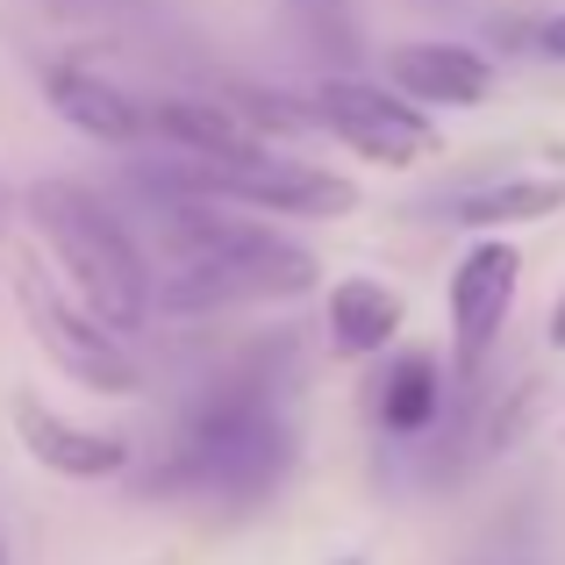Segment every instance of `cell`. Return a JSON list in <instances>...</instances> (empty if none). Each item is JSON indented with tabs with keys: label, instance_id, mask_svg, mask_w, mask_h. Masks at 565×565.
<instances>
[{
	"label": "cell",
	"instance_id": "6da1fadb",
	"mask_svg": "<svg viewBox=\"0 0 565 565\" xmlns=\"http://www.w3.org/2000/svg\"><path fill=\"white\" fill-rule=\"evenodd\" d=\"M316 258L258 222L222 215L215 201H180L166 222V294L172 308H215V301H294L316 294Z\"/></svg>",
	"mask_w": 565,
	"mask_h": 565
},
{
	"label": "cell",
	"instance_id": "7a4b0ae2",
	"mask_svg": "<svg viewBox=\"0 0 565 565\" xmlns=\"http://www.w3.org/2000/svg\"><path fill=\"white\" fill-rule=\"evenodd\" d=\"M29 222H36L43 250L65 265V279L79 287L86 316L115 322V330H137L151 316V265H143L137 236L108 215L79 180H36L29 186Z\"/></svg>",
	"mask_w": 565,
	"mask_h": 565
},
{
	"label": "cell",
	"instance_id": "3957f363",
	"mask_svg": "<svg viewBox=\"0 0 565 565\" xmlns=\"http://www.w3.org/2000/svg\"><path fill=\"white\" fill-rule=\"evenodd\" d=\"M8 287H14L22 322L36 330V344L51 351V365L65 380L94 386V394H137V386H143L137 359H129V351L115 344V337L100 330V322L86 316L65 287H57V279H43V265L29 258V250H14V258H8Z\"/></svg>",
	"mask_w": 565,
	"mask_h": 565
},
{
	"label": "cell",
	"instance_id": "277c9868",
	"mask_svg": "<svg viewBox=\"0 0 565 565\" xmlns=\"http://www.w3.org/2000/svg\"><path fill=\"white\" fill-rule=\"evenodd\" d=\"M279 458H287V437L258 401H215L180 429L172 466L186 487H207V494H258L279 472Z\"/></svg>",
	"mask_w": 565,
	"mask_h": 565
},
{
	"label": "cell",
	"instance_id": "5b68a950",
	"mask_svg": "<svg viewBox=\"0 0 565 565\" xmlns=\"http://www.w3.org/2000/svg\"><path fill=\"white\" fill-rule=\"evenodd\" d=\"M308 108L330 137H344L373 166H415L437 143V122H423V108H408L401 94H386L373 79H322L308 94Z\"/></svg>",
	"mask_w": 565,
	"mask_h": 565
},
{
	"label": "cell",
	"instance_id": "8992f818",
	"mask_svg": "<svg viewBox=\"0 0 565 565\" xmlns=\"http://www.w3.org/2000/svg\"><path fill=\"white\" fill-rule=\"evenodd\" d=\"M186 201L273 207V215H351L359 186L322 166H301V158H265V166H236V172H186Z\"/></svg>",
	"mask_w": 565,
	"mask_h": 565
},
{
	"label": "cell",
	"instance_id": "52a82bcc",
	"mask_svg": "<svg viewBox=\"0 0 565 565\" xmlns=\"http://www.w3.org/2000/svg\"><path fill=\"white\" fill-rule=\"evenodd\" d=\"M515 279H523V250L509 236H487V244H472L451 265V294L444 301H451V344L466 365H480V351L501 337V322L515 308Z\"/></svg>",
	"mask_w": 565,
	"mask_h": 565
},
{
	"label": "cell",
	"instance_id": "ba28073f",
	"mask_svg": "<svg viewBox=\"0 0 565 565\" xmlns=\"http://www.w3.org/2000/svg\"><path fill=\"white\" fill-rule=\"evenodd\" d=\"M14 437H22V451L36 458L43 472H57V480H115V472L129 466V444L115 437V429H86V423H72V415H51L36 394H14Z\"/></svg>",
	"mask_w": 565,
	"mask_h": 565
},
{
	"label": "cell",
	"instance_id": "9c48e42d",
	"mask_svg": "<svg viewBox=\"0 0 565 565\" xmlns=\"http://www.w3.org/2000/svg\"><path fill=\"white\" fill-rule=\"evenodd\" d=\"M143 129L166 137V143H180L193 158H207V172H236V166L279 158L273 143H265L250 122H236L222 100H151V108H143Z\"/></svg>",
	"mask_w": 565,
	"mask_h": 565
},
{
	"label": "cell",
	"instance_id": "30bf717a",
	"mask_svg": "<svg viewBox=\"0 0 565 565\" xmlns=\"http://www.w3.org/2000/svg\"><path fill=\"white\" fill-rule=\"evenodd\" d=\"M386 79L401 86L408 108H472V100H487L494 65L466 43H401V51H386Z\"/></svg>",
	"mask_w": 565,
	"mask_h": 565
},
{
	"label": "cell",
	"instance_id": "8fae6325",
	"mask_svg": "<svg viewBox=\"0 0 565 565\" xmlns=\"http://www.w3.org/2000/svg\"><path fill=\"white\" fill-rule=\"evenodd\" d=\"M43 100H51L79 137H94V143H137V137H151L137 100H129L122 86H108L100 72H86V65H51V72H43Z\"/></svg>",
	"mask_w": 565,
	"mask_h": 565
},
{
	"label": "cell",
	"instance_id": "7c38bea8",
	"mask_svg": "<svg viewBox=\"0 0 565 565\" xmlns=\"http://www.w3.org/2000/svg\"><path fill=\"white\" fill-rule=\"evenodd\" d=\"M394 330H401V294L386 287V279H337L330 287V337H337V351L365 359V351H380Z\"/></svg>",
	"mask_w": 565,
	"mask_h": 565
},
{
	"label": "cell",
	"instance_id": "4fadbf2b",
	"mask_svg": "<svg viewBox=\"0 0 565 565\" xmlns=\"http://www.w3.org/2000/svg\"><path fill=\"white\" fill-rule=\"evenodd\" d=\"M558 207H565V180H487L458 193L451 215L466 230H509V222H544Z\"/></svg>",
	"mask_w": 565,
	"mask_h": 565
},
{
	"label": "cell",
	"instance_id": "5bb4252c",
	"mask_svg": "<svg viewBox=\"0 0 565 565\" xmlns=\"http://www.w3.org/2000/svg\"><path fill=\"white\" fill-rule=\"evenodd\" d=\"M437 408H444V394H437V365H429V359H401L394 373H386L380 415H386L394 429H423Z\"/></svg>",
	"mask_w": 565,
	"mask_h": 565
},
{
	"label": "cell",
	"instance_id": "9a60e30c",
	"mask_svg": "<svg viewBox=\"0 0 565 565\" xmlns=\"http://www.w3.org/2000/svg\"><path fill=\"white\" fill-rule=\"evenodd\" d=\"M544 51H552V57H558V65H565V14H558V22H552V29H544Z\"/></svg>",
	"mask_w": 565,
	"mask_h": 565
},
{
	"label": "cell",
	"instance_id": "2e32d148",
	"mask_svg": "<svg viewBox=\"0 0 565 565\" xmlns=\"http://www.w3.org/2000/svg\"><path fill=\"white\" fill-rule=\"evenodd\" d=\"M552 344H565V301L552 308Z\"/></svg>",
	"mask_w": 565,
	"mask_h": 565
},
{
	"label": "cell",
	"instance_id": "e0dca14e",
	"mask_svg": "<svg viewBox=\"0 0 565 565\" xmlns=\"http://www.w3.org/2000/svg\"><path fill=\"white\" fill-rule=\"evenodd\" d=\"M337 565H359V558H337Z\"/></svg>",
	"mask_w": 565,
	"mask_h": 565
}]
</instances>
